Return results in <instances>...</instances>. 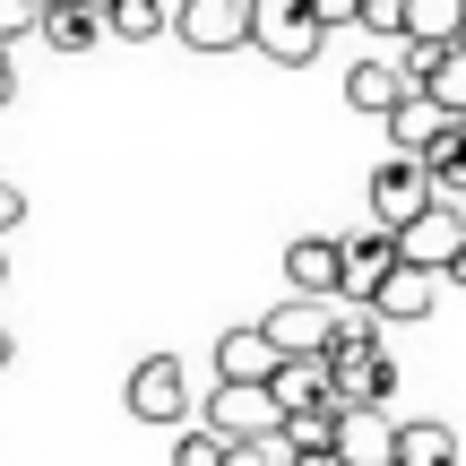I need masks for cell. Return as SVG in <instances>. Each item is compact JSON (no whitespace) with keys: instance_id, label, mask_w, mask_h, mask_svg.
<instances>
[{"instance_id":"cell-12","label":"cell","mask_w":466,"mask_h":466,"mask_svg":"<svg viewBox=\"0 0 466 466\" xmlns=\"http://www.w3.org/2000/svg\"><path fill=\"white\" fill-rule=\"evenodd\" d=\"M277 337L259 329V319H250V329H225L217 337V380H277Z\"/></svg>"},{"instance_id":"cell-9","label":"cell","mask_w":466,"mask_h":466,"mask_svg":"<svg viewBox=\"0 0 466 466\" xmlns=\"http://www.w3.org/2000/svg\"><path fill=\"white\" fill-rule=\"evenodd\" d=\"M337 250H346V277H337V294H346V302H371V285H380L389 268H398V233H389V225L346 233Z\"/></svg>"},{"instance_id":"cell-21","label":"cell","mask_w":466,"mask_h":466,"mask_svg":"<svg viewBox=\"0 0 466 466\" xmlns=\"http://www.w3.org/2000/svg\"><path fill=\"white\" fill-rule=\"evenodd\" d=\"M225 466H294V441H285V423L277 432H250V441H233Z\"/></svg>"},{"instance_id":"cell-26","label":"cell","mask_w":466,"mask_h":466,"mask_svg":"<svg viewBox=\"0 0 466 466\" xmlns=\"http://www.w3.org/2000/svg\"><path fill=\"white\" fill-rule=\"evenodd\" d=\"M17 217H26V190H17V182H0V233H9Z\"/></svg>"},{"instance_id":"cell-7","label":"cell","mask_w":466,"mask_h":466,"mask_svg":"<svg viewBox=\"0 0 466 466\" xmlns=\"http://www.w3.org/2000/svg\"><path fill=\"white\" fill-rule=\"evenodd\" d=\"M199 423H217L225 441H250V432H277L285 406H277V389H268V380H217V398L199 406Z\"/></svg>"},{"instance_id":"cell-22","label":"cell","mask_w":466,"mask_h":466,"mask_svg":"<svg viewBox=\"0 0 466 466\" xmlns=\"http://www.w3.org/2000/svg\"><path fill=\"white\" fill-rule=\"evenodd\" d=\"M225 450H233V441L217 432V423H190V432L173 441V466H225Z\"/></svg>"},{"instance_id":"cell-30","label":"cell","mask_w":466,"mask_h":466,"mask_svg":"<svg viewBox=\"0 0 466 466\" xmlns=\"http://www.w3.org/2000/svg\"><path fill=\"white\" fill-rule=\"evenodd\" d=\"M0 277H9V268H0Z\"/></svg>"},{"instance_id":"cell-27","label":"cell","mask_w":466,"mask_h":466,"mask_svg":"<svg viewBox=\"0 0 466 466\" xmlns=\"http://www.w3.org/2000/svg\"><path fill=\"white\" fill-rule=\"evenodd\" d=\"M294 466H346V450H337V441L329 450H294Z\"/></svg>"},{"instance_id":"cell-24","label":"cell","mask_w":466,"mask_h":466,"mask_svg":"<svg viewBox=\"0 0 466 466\" xmlns=\"http://www.w3.org/2000/svg\"><path fill=\"white\" fill-rule=\"evenodd\" d=\"M35 17H44V0H0V44H17V35H35Z\"/></svg>"},{"instance_id":"cell-28","label":"cell","mask_w":466,"mask_h":466,"mask_svg":"<svg viewBox=\"0 0 466 466\" xmlns=\"http://www.w3.org/2000/svg\"><path fill=\"white\" fill-rule=\"evenodd\" d=\"M17 96V61H9V44H0V104Z\"/></svg>"},{"instance_id":"cell-13","label":"cell","mask_w":466,"mask_h":466,"mask_svg":"<svg viewBox=\"0 0 466 466\" xmlns=\"http://www.w3.org/2000/svg\"><path fill=\"white\" fill-rule=\"evenodd\" d=\"M337 277H346V250H337L329 233L285 242V285H294V294H337Z\"/></svg>"},{"instance_id":"cell-11","label":"cell","mask_w":466,"mask_h":466,"mask_svg":"<svg viewBox=\"0 0 466 466\" xmlns=\"http://www.w3.org/2000/svg\"><path fill=\"white\" fill-rule=\"evenodd\" d=\"M337 450H346V466H389L398 415H389V406H346V415H337Z\"/></svg>"},{"instance_id":"cell-14","label":"cell","mask_w":466,"mask_h":466,"mask_svg":"<svg viewBox=\"0 0 466 466\" xmlns=\"http://www.w3.org/2000/svg\"><path fill=\"white\" fill-rule=\"evenodd\" d=\"M380 121H389V156H423V147H432V130L450 121V104H432L423 86H406V96L389 104Z\"/></svg>"},{"instance_id":"cell-20","label":"cell","mask_w":466,"mask_h":466,"mask_svg":"<svg viewBox=\"0 0 466 466\" xmlns=\"http://www.w3.org/2000/svg\"><path fill=\"white\" fill-rule=\"evenodd\" d=\"M406 35H423V44L466 35V0H406Z\"/></svg>"},{"instance_id":"cell-23","label":"cell","mask_w":466,"mask_h":466,"mask_svg":"<svg viewBox=\"0 0 466 466\" xmlns=\"http://www.w3.org/2000/svg\"><path fill=\"white\" fill-rule=\"evenodd\" d=\"M354 26H363V35H389V44H406V0H354Z\"/></svg>"},{"instance_id":"cell-16","label":"cell","mask_w":466,"mask_h":466,"mask_svg":"<svg viewBox=\"0 0 466 466\" xmlns=\"http://www.w3.org/2000/svg\"><path fill=\"white\" fill-rule=\"evenodd\" d=\"M268 389H277V406H319V398H337V371H329V354H285Z\"/></svg>"},{"instance_id":"cell-2","label":"cell","mask_w":466,"mask_h":466,"mask_svg":"<svg viewBox=\"0 0 466 466\" xmlns=\"http://www.w3.org/2000/svg\"><path fill=\"white\" fill-rule=\"evenodd\" d=\"M337 319H346V294H294V285H285V302L259 319V329L277 337V354H329Z\"/></svg>"},{"instance_id":"cell-1","label":"cell","mask_w":466,"mask_h":466,"mask_svg":"<svg viewBox=\"0 0 466 466\" xmlns=\"http://www.w3.org/2000/svg\"><path fill=\"white\" fill-rule=\"evenodd\" d=\"M319 44H329V26L311 17V0H250V52L277 69H302L319 61Z\"/></svg>"},{"instance_id":"cell-6","label":"cell","mask_w":466,"mask_h":466,"mask_svg":"<svg viewBox=\"0 0 466 466\" xmlns=\"http://www.w3.org/2000/svg\"><path fill=\"white\" fill-rule=\"evenodd\" d=\"M173 35H182L199 61L250 44V0H173Z\"/></svg>"},{"instance_id":"cell-25","label":"cell","mask_w":466,"mask_h":466,"mask_svg":"<svg viewBox=\"0 0 466 466\" xmlns=\"http://www.w3.org/2000/svg\"><path fill=\"white\" fill-rule=\"evenodd\" d=\"M311 17H319V26L337 35V26H354V0H311Z\"/></svg>"},{"instance_id":"cell-3","label":"cell","mask_w":466,"mask_h":466,"mask_svg":"<svg viewBox=\"0 0 466 466\" xmlns=\"http://www.w3.org/2000/svg\"><path fill=\"white\" fill-rule=\"evenodd\" d=\"M121 406H130V423H182L190 415V371H182V354H147V363L130 371V389H121Z\"/></svg>"},{"instance_id":"cell-18","label":"cell","mask_w":466,"mask_h":466,"mask_svg":"<svg viewBox=\"0 0 466 466\" xmlns=\"http://www.w3.org/2000/svg\"><path fill=\"white\" fill-rule=\"evenodd\" d=\"M423 96L450 104V113H466V35H450V44L432 52V69H423Z\"/></svg>"},{"instance_id":"cell-15","label":"cell","mask_w":466,"mask_h":466,"mask_svg":"<svg viewBox=\"0 0 466 466\" xmlns=\"http://www.w3.org/2000/svg\"><path fill=\"white\" fill-rule=\"evenodd\" d=\"M389 466H466V450H458V432H450L441 415H415V423H398Z\"/></svg>"},{"instance_id":"cell-5","label":"cell","mask_w":466,"mask_h":466,"mask_svg":"<svg viewBox=\"0 0 466 466\" xmlns=\"http://www.w3.org/2000/svg\"><path fill=\"white\" fill-rule=\"evenodd\" d=\"M432 302H441V268L398 259L380 285H371V302H363V311L380 319V329H423V319H432Z\"/></svg>"},{"instance_id":"cell-4","label":"cell","mask_w":466,"mask_h":466,"mask_svg":"<svg viewBox=\"0 0 466 466\" xmlns=\"http://www.w3.org/2000/svg\"><path fill=\"white\" fill-rule=\"evenodd\" d=\"M432 199H441V182H432L423 156H389V165L371 173V225H389V233H398L406 217H423Z\"/></svg>"},{"instance_id":"cell-8","label":"cell","mask_w":466,"mask_h":466,"mask_svg":"<svg viewBox=\"0 0 466 466\" xmlns=\"http://www.w3.org/2000/svg\"><path fill=\"white\" fill-rule=\"evenodd\" d=\"M458 242H466V208L458 199H432L423 217L398 225V259H415V268H450Z\"/></svg>"},{"instance_id":"cell-29","label":"cell","mask_w":466,"mask_h":466,"mask_svg":"<svg viewBox=\"0 0 466 466\" xmlns=\"http://www.w3.org/2000/svg\"><path fill=\"white\" fill-rule=\"evenodd\" d=\"M9 354H17V337H9V329H0V371H9Z\"/></svg>"},{"instance_id":"cell-17","label":"cell","mask_w":466,"mask_h":466,"mask_svg":"<svg viewBox=\"0 0 466 466\" xmlns=\"http://www.w3.org/2000/svg\"><path fill=\"white\" fill-rule=\"evenodd\" d=\"M406 86H415V78H406V61H354L346 69V104H354V113H389Z\"/></svg>"},{"instance_id":"cell-19","label":"cell","mask_w":466,"mask_h":466,"mask_svg":"<svg viewBox=\"0 0 466 466\" xmlns=\"http://www.w3.org/2000/svg\"><path fill=\"white\" fill-rule=\"evenodd\" d=\"M337 415H346L337 398H319V406H285V441H294V450H329V441H337Z\"/></svg>"},{"instance_id":"cell-10","label":"cell","mask_w":466,"mask_h":466,"mask_svg":"<svg viewBox=\"0 0 466 466\" xmlns=\"http://www.w3.org/2000/svg\"><path fill=\"white\" fill-rule=\"evenodd\" d=\"M35 35H44L61 61H78V52H96V44H104V9H96V0H44Z\"/></svg>"}]
</instances>
